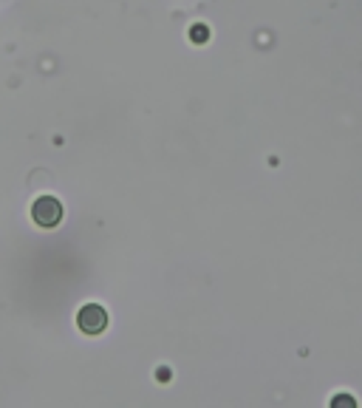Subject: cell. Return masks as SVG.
<instances>
[{
    "label": "cell",
    "instance_id": "cell-1",
    "mask_svg": "<svg viewBox=\"0 0 362 408\" xmlns=\"http://www.w3.org/2000/svg\"><path fill=\"white\" fill-rule=\"evenodd\" d=\"M105 326V312L100 309V306H88L85 312H82V329H88V332H100Z\"/></svg>",
    "mask_w": 362,
    "mask_h": 408
},
{
    "label": "cell",
    "instance_id": "cell-2",
    "mask_svg": "<svg viewBox=\"0 0 362 408\" xmlns=\"http://www.w3.org/2000/svg\"><path fill=\"white\" fill-rule=\"evenodd\" d=\"M193 37H196V40H201V37L207 40V29H204V31H201V29H196V31H193Z\"/></svg>",
    "mask_w": 362,
    "mask_h": 408
}]
</instances>
